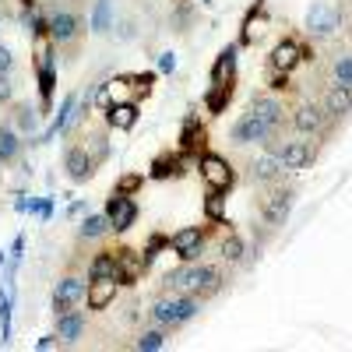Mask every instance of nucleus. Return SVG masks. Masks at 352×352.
I'll return each mask as SVG.
<instances>
[{
  "mask_svg": "<svg viewBox=\"0 0 352 352\" xmlns=\"http://www.w3.org/2000/svg\"><path fill=\"white\" fill-rule=\"evenodd\" d=\"M219 250H222V261H229V264H240L247 247H243V240H240V236H226Z\"/></svg>",
  "mask_w": 352,
  "mask_h": 352,
  "instance_id": "f704fd0d",
  "label": "nucleus"
},
{
  "mask_svg": "<svg viewBox=\"0 0 352 352\" xmlns=\"http://www.w3.org/2000/svg\"><path fill=\"white\" fill-rule=\"evenodd\" d=\"M204 4H212V0H204Z\"/></svg>",
  "mask_w": 352,
  "mask_h": 352,
  "instance_id": "49530a36",
  "label": "nucleus"
},
{
  "mask_svg": "<svg viewBox=\"0 0 352 352\" xmlns=\"http://www.w3.org/2000/svg\"><path fill=\"white\" fill-rule=\"evenodd\" d=\"M166 345V335L162 331H144L138 342H134V349H141V352H159Z\"/></svg>",
  "mask_w": 352,
  "mask_h": 352,
  "instance_id": "4c0bfd02",
  "label": "nucleus"
},
{
  "mask_svg": "<svg viewBox=\"0 0 352 352\" xmlns=\"http://www.w3.org/2000/svg\"><path fill=\"white\" fill-rule=\"evenodd\" d=\"M106 215H109L113 232H127V229L138 222V204H134L131 197L113 194V197H109V204H106Z\"/></svg>",
  "mask_w": 352,
  "mask_h": 352,
  "instance_id": "6e6552de",
  "label": "nucleus"
},
{
  "mask_svg": "<svg viewBox=\"0 0 352 352\" xmlns=\"http://www.w3.org/2000/svg\"><path fill=\"white\" fill-rule=\"evenodd\" d=\"M324 113L331 116V120H342L345 113H352V92L342 85H331L328 96H324Z\"/></svg>",
  "mask_w": 352,
  "mask_h": 352,
  "instance_id": "5701e85b",
  "label": "nucleus"
},
{
  "mask_svg": "<svg viewBox=\"0 0 352 352\" xmlns=\"http://www.w3.org/2000/svg\"><path fill=\"white\" fill-rule=\"evenodd\" d=\"M53 88H56V53H53V46H39V96H43V113L50 109Z\"/></svg>",
  "mask_w": 352,
  "mask_h": 352,
  "instance_id": "1a4fd4ad",
  "label": "nucleus"
},
{
  "mask_svg": "<svg viewBox=\"0 0 352 352\" xmlns=\"http://www.w3.org/2000/svg\"><path fill=\"white\" fill-rule=\"evenodd\" d=\"M197 310H201V300H197V296H180V292L152 303V317H155V324H162V328H180V324H187V320L197 317Z\"/></svg>",
  "mask_w": 352,
  "mask_h": 352,
  "instance_id": "f03ea898",
  "label": "nucleus"
},
{
  "mask_svg": "<svg viewBox=\"0 0 352 352\" xmlns=\"http://www.w3.org/2000/svg\"><path fill=\"white\" fill-rule=\"evenodd\" d=\"M148 176H152V180L184 176V155H176V152H162V155H155V162L148 166Z\"/></svg>",
  "mask_w": 352,
  "mask_h": 352,
  "instance_id": "4be33fe9",
  "label": "nucleus"
},
{
  "mask_svg": "<svg viewBox=\"0 0 352 352\" xmlns=\"http://www.w3.org/2000/svg\"><path fill=\"white\" fill-rule=\"evenodd\" d=\"M92 278H116V250H102L88 264V282Z\"/></svg>",
  "mask_w": 352,
  "mask_h": 352,
  "instance_id": "a878e982",
  "label": "nucleus"
},
{
  "mask_svg": "<svg viewBox=\"0 0 352 352\" xmlns=\"http://www.w3.org/2000/svg\"><path fill=\"white\" fill-rule=\"evenodd\" d=\"M109 229H113V226H109V215H106V212H102V215L92 212V215L81 219V229H78V232H81V240H99V236H106Z\"/></svg>",
  "mask_w": 352,
  "mask_h": 352,
  "instance_id": "bb28decb",
  "label": "nucleus"
},
{
  "mask_svg": "<svg viewBox=\"0 0 352 352\" xmlns=\"http://www.w3.org/2000/svg\"><path fill=\"white\" fill-rule=\"evenodd\" d=\"M272 144V152L278 155V162L285 166V169H303V166H310L314 159H317V144L314 141H268Z\"/></svg>",
  "mask_w": 352,
  "mask_h": 352,
  "instance_id": "20e7f679",
  "label": "nucleus"
},
{
  "mask_svg": "<svg viewBox=\"0 0 352 352\" xmlns=\"http://www.w3.org/2000/svg\"><path fill=\"white\" fill-rule=\"evenodd\" d=\"M85 282L81 278H60L53 289V314H67L78 300H85Z\"/></svg>",
  "mask_w": 352,
  "mask_h": 352,
  "instance_id": "f8f14e48",
  "label": "nucleus"
},
{
  "mask_svg": "<svg viewBox=\"0 0 352 352\" xmlns=\"http://www.w3.org/2000/svg\"><path fill=\"white\" fill-rule=\"evenodd\" d=\"M116 292H120V282H116V278H92V289L85 292L88 310H92V314L106 310V307L116 300Z\"/></svg>",
  "mask_w": 352,
  "mask_h": 352,
  "instance_id": "2eb2a0df",
  "label": "nucleus"
},
{
  "mask_svg": "<svg viewBox=\"0 0 352 352\" xmlns=\"http://www.w3.org/2000/svg\"><path fill=\"white\" fill-rule=\"evenodd\" d=\"M272 138H275V131L254 113H243L240 120L232 124V131H229V141H236V144H264Z\"/></svg>",
  "mask_w": 352,
  "mask_h": 352,
  "instance_id": "39448f33",
  "label": "nucleus"
},
{
  "mask_svg": "<svg viewBox=\"0 0 352 352\" xmlns=\"http://www.w3.org/2000/svg\"><path fill=\"white\" fill-rule=\"evenodd\" d=\"M289 85H292V81H289V74H278V71H275V78H272V88H275V92H285Z\"/></svg>",
  "mask_w": 352,
  "mask_h": 352,
  "instance_id": "a18cd8bd",
  "label": "nucleus"
},
{
  "mask_svg": "<svg viewBox=\"0 0 352 352\" xmlns=\"http://www.w3.org/2000/svg\"><path fill=\"white\" fill-rule=\"evenodd\" d=\"M222 272L212 268V264H197V261H187L184 268H176L162 278V289L166 292H180V296H197V300H208L222 289Z\"/></svg>",
  "mask_w": 352,
  "mask_h": 352,
  "instance_id": "f257e3e1",
  "label": "nucleus"
},
{
  "mask_svg": "<svg viewBox=\"0 0 352 352\" xmlns=\"http://www.w3.org/2000/svg\"><path fill=\"white\" fill-rule=\"evenodd\" d=\"M11 71H14V53H11V46L0 43V74H11Z\"/></svg>",
  "mask_w": 352,
  "mask_h": 352,
  "instance_id": "ea45409f",
  "label": "nucleus"
},
{
  "mask_svg": "<svg viewBox=\"0 0 352 352\" xmlns=\"http://www.w3.org/2000/svg\"><path fill=\"white\" fill-rule=\"evenodd\" d=\"M14 120H18V127L25 131V134H32L36 131V120H39V113H32V106H18V113H14Z\"/></svg>",
  "mask_w": 352,
  "mask_h": 352,
  "instance_id": "58836bf2",
  "label": "nucleus"
},
{
  "mask_svg": "<svg viewBox=\"0 0 352 352\" xmlns=\"http://www.w3.org/2000/svg\"><path fill=\"white\" fill-rule=\"evenodd\" d=\"M324 120H328L324 106H314V102H303L296 109V116H292V124H296L300 134H320L324 131Z\"/></svg>",
  "mask_w": 352,
  "mask_h": 352,
  "instance_id": "dca6fc26",
  "label": "nucleus"
},
{
  "mask_svg": "<svg viewBox=\"0 0 352 352\" xmlns=\"http://www.w3.org/2000/svg\"><path fill=\"white\" fill-rule=\"evenodd\" d=\"M144 272H148V264H144V257L131 247H120L116 250V282L120 285H134Z\"/></svg>",
  "mask_w": 352,
  "mask_h": 352,
  "instance_id": "0eeeda50",
  "label": "nucleus"
},
{
  "mask_svg": "<svg viewBox=\"0 0 352 352\" xmlns=\"http://www.w3.org/2000/svg\"><path fill=\"white\" fill-rule=\"evenodd\" d=\"M173 67H176V56H173V53H162V56H159V71H162V74H173Z\"/></svg>",
  "mask_w": 352,
  "mask_h": 352,
  "instance_id": "c03bdc74",
  "label": "nucleus"
},
{
  "mask_svg": "<svg viewBox=\"0 0 352 352\" xmlns=\"http://www.w3.org/2000/svg\"><path fill=\"white\" fill-rule=\"evenodd\" d=\"M32 36L36 39H50V18H32Z\"/></svg>",
  "mask_w": 352,
  "mask_h": 352,
  "instance_id": "a19ab883",
  "label": "nucleus"
},
{
  "mask_svg": "<svg viewBox=\"0 0 352 352\" xmlns=\"http://www.w3.org/2000/svg\"><path fill=\"white\" fill-rule=\"evenodd\" d=\"M109 28H113V0H96V8H92V32L106 36Z\"/></svg>",
  "mask_w": 352,
  "mask_h": 352,
  "instance_id": "c756f323",
  "label": "nucleus"
},
{
  "mask_svg": "<svg viewBox=\"0 0 352 352\" xmlns=\"http://www.w3.org/2000/svg\"><path fill=\"white\" fill-rule=\"evenodd\" d=\"M162 250H169V236H162V232H152L148 236V243H144V250H141V257H144V264H155V257L162 254Z\"/></svg>",
  "mask_w": 352,
  "mask_h": 352,
  "instance_id": "473e14b6",
  "label": "nucleus"
},
{
  "mask_svg": "<svg viewBox=\"0 0 352 352\" xmlns=\"http://www.w3.org/2000/svg\"><path fill=\"white\" fill-rule=\"evenodd\" d=\"M197 169H201V180L208 184L212 190H229L232 184H236V173H232V166H229L222 155H215V152H204V155L197 159Z\"/></svg>",
  "mask_w": 352,
  "mask_h": 352,
  "instance_id": "7ed1b4c3",
  "label": "nucleus"
},
{
  "mask_svg": "<svg viewBox=\"0 0 352 352\" xmlns=\"http://www.w3.org/2000/svg\"><path fill=\"white\" fill-rule=\"evenodd\" d=\"M201 141H208V134H204V124H201V116L190 113L187 120H184V134H180V148L184 152H197V159L204 155L201 148Z\"/></svg>",
  "mask_w": 352,
  "mask_h": 352,
  "instance_id": "6ab92c4d",
  "label": "nucleus"
},
{
  "mask_svg": "<svg viewBox=\"0 0 352 352\" xmlns=\"http://www.w3.org/2000/svg\"><path fill=\"white\" fill-rule=\"evenodd\" d=\"M64 169H67V176H71L74 184H88V180H92V173H96L92 155H88V148H81V144L67 148V155H64Z\"/></svg>",
  "mask_w": 352,
  "mask_h": 352,
  "instance_id": "ddd939ff",
  "label": "nucleus"
},
{
  "mask_svg": "<svg viewBox=\"0 0 352 352\" xmlns=\"http://www.w3.org/2000/svg\"><path fill=\"white\" fill-rule=\"evenodd\" d=\"M106 124L113 131H131L138 124V102H113L106 109Z\"/></svg>",
  "mask_w": 352,
  "mask_h": 352,
  "instance_id": "412c9836",
  "label": "nucleus"
},
{
  "mask_svg": "<svg viewBox=\"0 0 352 352\" xmlns=\"http://www.w3.org/2000/svg\"><path fill=\"white\" fill-rule=\"evenodd\" d=\"M124 85H131V92H134V102H138L141 96H148V92H152V85H155V74H152V71H144V74L124 78Z\"/></svg>",
  "mask_w": 352,
  "mask_h": 352,
  "instance_id": "72a5a7b5",
  "label": "nucleus"
},
{
  "mask_svg": "<svg viewBox=\"0 0 352 352\" xmlns=\"http://www.w3.org/2000/svg\"><path fill=\"white\" fill-rule=\"evenodd\" d=\"M14 96V81H11V74H0V102H8Z\"/></svg>",
  "mask_w": 352,
  "mask_h": 352,
  "instance_id": "37998d69",
  "label": "nucleus"
},
{
  "mask_svg": "<svg viewBox=\"0 0 352 352\" xmlns=\"http://www.w3.org/2000/svg\"><path fill=\"white\" fill-rule=\"evenodd\" d=\"M141 184H144V176H141V173H127V176H120V180H116V190H113V194L131 197V194L141 190Z\"/></svg>",
  "mask_w": 352,
  "mask_h": 352,
  "instance_id": "e433bc0d",
  "label": "nucleus"
},
{
  "mask_svg": "<svg viewBox=\"0 0 352 352\" xmlns=\"http://www.w3.org/2000/svg\"><path fill=\"white\" fill-rule=\"evenodd\" d=\"M204 232L201 226H187V229H180L176 236H169V250H176V257H180L184 264L187 261H197L201 257V250H204Z\"/></svg>",
  "mask_w": 352,
  "mask_h": 352,
  "instance_id": "423d86ee",
  "label": "nucleus"
},
{
  "mask_svg": "<svg viewBox=\"0 0 352 352\" xmlns=\"http://www.w3.org/2000/svg\"><path fill=\"white\" fill-rule=\"evenodd\" d=\"M78 36H81V21H78V14H71V11H56V14L50 18V43L64 46V43H74Z\"/></svg>",
  "mask_w": 352,
  "mask_h": 352,
  "instance_id": "9b49d317",
  "label": "nucleus"
},
{
  "mask_svg": "<svg viewBox=\"0 0 352 352\" xmlns=\"http://www.w3.org/2000/svg\"><path fill=\"white\" fill-rule=\"evenodd\" d=\"M289 208H292V190H289V187H278V190H272L268 197H264L261 219L268 222V226H282L285 215H289Z\"/></svg>",
  "mask_w": 352,
  "mask_h": 352,
  "instance_id": "9d476101",
  "label": "nucleus"
},
{
  "mask_svg": "<svg viewBox=\"0 0 352 352\" xmlns=\"http://www.w3.org/2000/svg\"><path fill=\"white\" fill-rule=\"evenodd\" d=\"M282 173H285V166L278 162L275 152H264L261 159L250 162V180H257V184H272V180H278Z\"/></svg>",
  "mask_w": 352,
  "mask_h": 352,
  "instance_id": "a211bd4d",
  "label": "nucleus"
},
{
  "mask_svg": "<svg viewBox=\"0 0 352 352\" xmlns=\"http://www.w3.org/2000/svg\"><path fill=\"white\" fill-rule=\"evenodd\" d=\"M250 113L261 116V120L268 124L272 131H278V127L285 124V106H282L278 99H257V102L250 106Z\"/></svg>",
  "mask_w": 352,
  "mask_h": 352,
  "instance_id": "b1692460",
  "label": "nucleus"
},
{
  "mask_svg": "<svg viewBox=\"0 0 352 352\" xmlns=\"http://www.w3.org/2000/svg\"><path fill=\"white\" fill-rule=\"evenodd\" d=\"M85 331V314L78 310H67V314H56V335H60L64 345H74Z\"/></svg>",
  "mask_w": 352,
  "mask_h": 352,
  "instance_id": "aec40b11",
  "label": "nucleus"
},
{
  "mask_svg": "<svg viewBox=\"0 0 352 352\" xmlns=\"http://www.w3.org/2000/svg\"><path fill=\"white\" fill-rule=\"evenodd\" d=\"M232 74H236V46H226L212 67V85H232Z\"/></svg>",
  "mask_w": 352,
  "mask_h": 352,
  "instance_id": "393cba45",
  "label": "nucleus"
},
{
  "mask_svg": "<svg viewBox=\"0 0 352 352\" xmlns=\"http://www.w3.org/2000/svg\"><path fill=\"white\" fill-rule=\"evenodd\" d=\"M229 99H232V85H212V92L204 96V109L212 116H219V113H226Z\"/></svg>",
  "mask_w": 352,
  "mask_h": 352,
  "instance_id": "c85d7f7f",
  "label": "nucleus"
},
{
  "mask_svg": "<svg viewBox=\"0 0 352 352\" xmlns=\"http://www.w3.org/2000/svg\"><path fill=\"white\" fill-rule=\"evenodd\" d=\"M18 152H21V138L14 134L11 124H4L0 127V162H14Z\"/></svg>",
  "mask_w": 352,
  "mask_h": 352,
  "instance_id": "cd10ccee",
  "label": "nucleus"
},
{
  "mask_svg": "<svg viewBox=\"0 0 352 352\" xmlns=\"http://www.w3.org/2000/svg\"><path fill=\"white\" fill-rule=\"evenodd\" d=\"M335 28H338V11H331L324 4H317V8L307 11V32L310 36H331Z\"/></svg>",
  "mask_w": 352,
  "mask_h": 352,
  "instance_id": "f3484780",
  "label": "nucleus"
},
{
  "mask_svg": "<svg viewBox=\"0 0 352 352\" xmlns=\"http://www.w3.org/2000/svg\"><path fill=\"white\" fill-rule=\"evenodd\" d=\"M204 215H208L212 222H226V190H212L208 197H204Z\"/></svg>",
  "mask_w": 352,
  "mask_h": 352,
  "instance_id": "2f4dec72",
  "label": "nucleus"
},
{
  "mask_svg": "<svg viewBox=\"0 0 352 352\" xmlns=\"http://www.w3.org/2000/svg\"><path fill=\"white\" fill-rule=\"evenodd\" d=\"M60 345H64V342H60V335H56V331L36 342V349H39V352H50V349H60Z\"/></svg>",
  "mask_w": 352,
  "mask_h": 352,
  "instance_id": "79ce46f5",
  "label": "nucleus"
},
{
  "mask_svg": "<svg viewBox=\"0 0 352 352\" xmlns=\"http://www.w3.org/2000/svg\"><path fill=\"white\" fill-rule=\"evenodd\" d=\"M268 64H272V71H278V74H292V71H296V64H303L300 43H296V39H282V43L272 50Z\"/></svg>",
  "mask_w": 352,
  "mask_h": 352,
  "instance_id": "4468645a",
  "label": "nucleus"
},
{
  "mask_svg": "<svg viewBox=\"0 0 352 352\" xmlns=\"http://www.w3.org/2000/svg\"><path fill=\"white\" fill-rule=\"evenodd\" d=\"M88 155H92V166H102L106 159H109V138H106V131H96V134H88Z\"/></svg>",
  "mask_w": 352,
  "mask_h": 352,
  "instance_id": "7c9ffc66",
  "label": "nucleus"
},
{
  "mask_svg": "<svg viewBox=\"0 0 352 352\" xmlns=\"http://www.w3.org/2000/svg\"><path fill=\"white\" fill-rule=\"evenodd\" d=\"M335 85H342V88L352 92V56L349 53H342L335 60Z\"/></svg>",
  "mask_w": 352,
  "mask_h": 352,
  "instance_id": "c9c22d12",
  "label": "nucleus"
}]
</instances>
